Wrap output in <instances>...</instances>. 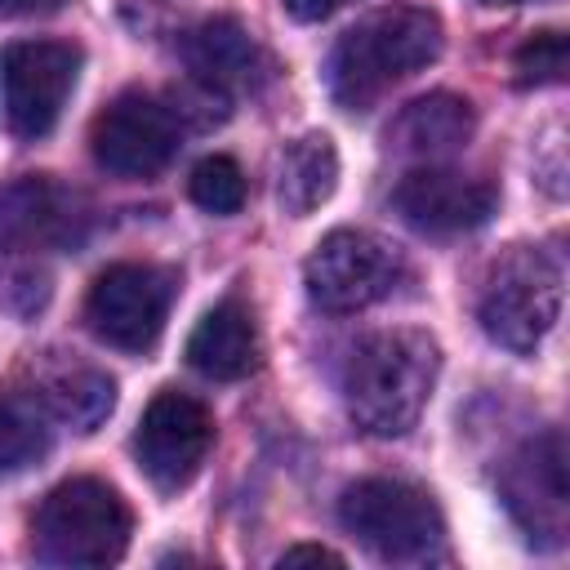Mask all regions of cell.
Returning <instances> with one entry per match:
<instances>
[{
  "label": "cell",
  "mask_w": 570,
  "mask_h": 570,
  "mask_svg": "<svg viewBox=\"0 0 570 570\" xmlns=\"http://www.w3.org/2000/svg\"><path fill=\"white\" fill-rule=\"evenodd\" d=\"M129 503L98 476H71L53 485L31 521L36 557L49 566H116L129 548Z\"/></svg>",
  "instance_id": "3"
},
{
  "label": "cell",
  "mask_w": 570,
  "mask_h": 570,
  "mask_svg": "<svg viewBox=\"0 0 570 570\" xmlns=\"http://www.w3.org/2000/svg\"><path fill=\"white\" fill-rule=\"evenodd\" d=\"M441 370V347L423 330H383L352 347L343 370V401L361 432L370 436H405Z\"/></svg>",
  "instance_id": "2"
},
{
  "label": "cell",
  "mask_w": 570,
  "mask_h": 570,
  "mask_svg": "<svg viewBox=\"0 0 570 570\" xmlns=\"http://www.w3.org/2000/svg\"><path fill=\"white\" fill-rule=\"evenodd\" d=\"M396 214L423 232V236H459V232H476L481 223H490L494 205H499V191L481 178H463L454 169H441V165H423V169H410L396 191Z\"/></svg>",
  "instance_id": "13"
},
{
  "label": "cell",
  "mask_w": 570,
  "mask_h": 570,
  "mask_svg": "<svg viewBox=\"0 0 570 570\" xmlns=\"http://www.w3.org/2000/svg\"><path fill=\"white\" fill-rule=\"evenodd\" d=\"M209 445H214V419H209V410L196 396L178 392V387H165V392L151 396V405L142 410L138 436H134L138 468L160 490L187 485L200 472Z\"/></svg>",
  "instance_id": "12"
},
{
  "label": "cell",
  "mask_w": 570,
  "mask_h": 570,
  "mask_svg": "<svg viewBox=\"0 0 570 570\" xmlns=\"http://www.w3.org/2000/svg\"><path fill=\"white\" fill-rule=\"evenodd\" d=\"M178 138L183 129L169 116V107L129 89L94 116L89 151L116 178H156L178 156Z\"/></svg>",
  "instance_id": "11"
},
{
  "label": "cell",
  "mask_w": 570,
  "mask_h": 570,
  "mask_svg": "<svg viewBox=\"0 0 570 570\" xmlns=\"http://www.w3.org/2000/svg\"><path fill=\"white\" fill-rule=\"evenodd\" d=\"M169 116L178 120V129H214V125H223L227 120V111H232V98H223L218 89H209V85H200V80H183L174 94H169Z\"/></svg>",
  "instance_id": "23"
},
{
  "label": "cell",
  "mask_w": 570,
  "mask_h": 570,
  "mask_svg": "<svg viewBox=\"0 0 570 570\" xmlns=\"http://www.w3.org/2000/svg\"><path fill=\"white\" fill-rule=\"evenodd\" d=\"M53 445L49 414L36 396H0V472L36 468Z\"/></svg>",
  "instance_id": "19"
},
{
  "label": "cell",
  "mask_w": 570,
  "mask_h": 570,
  "mask_svg": "<svg viewBox=\"0 0 570 570\" xmlns=\"http://www.w3.org/2000/svg\"><path fill=\"white\" fill-rule=\"evenodd\" d=\"M566 62H570L566 36H561L557 27L534 31V36L517 49V58H512V67H517V85H557V80L566 76Z\"/></svg>",
  "instance_id": "22"
},
{
  "label": "cell",
  "mask_w": 570,
  "mask_h": 570,
  "mask_svg": "<svg viewBox=\"0 0 570 570\" xmlns=\"http://www.w3.org/2000/svg\"><path fill=\"white\" fill-rule=\"evenodd\" d=\"M481 330L508 352H534L561 316V267L534 245H512L485 276Z\"/></svg>",
  "instance_id": "5"
},
{
  "label": "cell",
  "mask_w": 570,
  "mask_h": 570,
  "mask_svg": "<svg viewBox=\"0 0 570 570\" xmlns=\"http://www.w3.org/2000/svg\"><path fill=\"white\" fill-rule=\"evenodd\" d=\"M80 71V49L62 40H18L0 53V111L18 138H45Z\"/></svg>",
  "instance_id": "7"
},
{
  "label": "cell",
  "mask_w": 570,
  "mask_h": 570,
  "mask_svg": "<svg viewBox=\"0 0 570 570\" xmlns=\"http://www.w3.org/2000/svg\"><path fill=\"white\" fill-rule=\"evenodd\" d=\"M53 294V276L36 254L22 249H0V307L18 321H31L36 312H45Z\"/></svg>",
  "instance_id": "20"
},
{
  "label": "cell",
  "mask_w": 570,
  "mask_h": 570,
  "mask_svg": "<svg viewBox=\"0 0 570 570\" xmlns=\"http://www.w3.org/2000/svg\"><path fill=\"white\" fill-rule=\"evenodd\" d=\"M258 325L254 316L240 307V303H218L209 307L191 338H187V365L205 379H218V383H236L245 374L258 370Z\"/></svg>",
  "instance_id": "16"
},
{
  "label": "cell",
  "mask_w": 570,
  "mask_h": 570,
  "mask_svg": "<svg viewBox=\"0 0 570 570\" xmlns=\"http://www.w3.org/2000/svg\"><path fill=\"white\" fill-rule=\"evenodd\" d=\"M31 396L40 401V410L49 414V423H62V428H76V432L102 428L107 414L116 410V383H111V374H102L94 365H80V361L49 370L36 383Z\"/></svg>",
  "instance_id": "17"
},
{
  "label": "cell",
  "mask_w": 570,
  "mask_h": 570,
  "mask_svg": "<svg viewBox=\"0 0 570 570\" xmlns=\"http://www.w3.org/2000/svg\"><path fill=\"white\" fill-rule=\"evenodd\" d=\"M481 4H521V0H481Z\"/></svg>",
  "instance_id": "27"
},
{
  "label": "cell",
  "mask_w": 570,
  "mask_h": 570,
  "mask_svg": "<svg viewBox=\"0 0 570 570\" xmlns=\"http://www.w3.org/2000/svg\"><path fill=\"white\" fill-rule=\"evenodd\" d=\"M174 303V272L151 263H116L107 267L85 298L89 330L120 347V352H147L156 347Z\"/></svg>",
  "instance_id": "9"
},
{
  "label": "cell",
  "mask_w": 570,
  "mask_h": 570,
  "mask_svg": "<svg viewBox=\"0 0 570 570\" xmlns=\"http://www.w3.org/2000/svg\"><path fill=\"white\" fill-rule=\"evenodd\" d=\"M338 521L379 561L419 566V561H436L445 548V521L432 494L405 481L370 476L347 485L338 499Z\"/></svg>",
  "instance_id": "4"
},
{
  "label": "cell",
  "mask_w": 570,
  "mask_h": 570,
  "mask_svg": "<svg viewBox=\"0 0 570 570\" xmlns=\"http://www.w3.org/2000/svg\"><path fill=\"white\" fill-rule=\"evenodd\" d=\"M298 561H312V566H343V557L334 548H321V543H294L281 552L276 566H298Z\"/></svg>",
  "instance_id": "24"
},
{
  "label": "cell",
  "mask_w": 570,
  "mask_h": 570,
  "mask_svg": "<svg viewBox=\"0 0 570 570\" xmlns=\"http://www.w3.org/2000/svg\"><path fill=\"white\" fill-rule=\"evenodd\" d=\"M499 499L512 512V521L525 530L539 548H561L570 525V499H566V441L557 428L525 441L517 454L499 468Z\"/></svg>",
  "instance_id": "10"
},
{
  "label": "cell",
  "mask_w": 570,
  "mask_h": 570,
  "mask_svg": "<svg viewBox=\"0 0 570 570\" xmlns=\"http://www.w3.org/2000/svg\"><path fill=\"white\" fill-rule=\"evenodd\" d=\"M472 129H476L472 102L459 98V94L436 89V94H423V98L401 107V116L387 129V142H392V151L432 165V160H445V156L463 151Z\"/></svg>",
  "instance_id": "15"
},
{
  "label": "cell",
  "mask_w": 570,
  "mask_h": 570,
  "mask_svg": "<svg viewBox=\"0 0 570 570\" xmlns=\"http://www.w3.org/2000/svg\"><path fill=\"white\" fill-rule=\"evenodd\" d=\"M183 62L191 80L218 89L223 98L258 94L272 76L263 45L236 18H205L200 27H191L183 40Z\"/></svg>",
  "instance_id": "14"
},
{
  "label": "cell",
  "mask_w": 570,
  "mask_h": 570,
  "mask_svg": "<svg viewBox=\"0 0 570 570\" xmlns=\"http://www.w3.org/2000/svg\"><path fill=\"white\" fill-rule=\"evenodd\" d=\"M281 4H285V13L298 18V22H321V18H330L334 9H343L347 0H281Z\"/></svg>",
  "instance_id": "25"
},
{
  "label": "cell",
  "mask_w": 570,
  "mask_h": 570,
  "mask_svg": "<svg viewBox=\"0 0 570 570\" xmlns=\"http://www.w3.org/2000/svg\"><path fill=\"white\" fill-rule=\"evenodd\" d=\"M307 294L321 312H361L387 298L401 281V254L361 227H338L316 240L303 267Z\"/></svg>",
  "instance_id": "6"
},
{
  "label": "cell",
  "mask_w": 570,
  "mask_h": 570,
  "mask_svg": "<svg viewBox=\"0 0 570 570\" xmlns=\"http://www.w3.org/2000/svg\"><path fill=\"white\" fill-rule=\"evenodd\" d=\"M334 187H338V151L325 134H303L298 142L285 147L276 169V200L285 214L307 218L334 196Z\"/></svg>",
  "instance_id": "18"
},
{
  "label": "cell",
  "mask_w": 570,
  "mask_h": 570,
  "mask_svg": "<svg viewBox=\"0 0 570 570\" xmlns=\"http://www.w3.org/2000/svg\"><path fill=\"white\" fill-rule=\"evenodd\" d=\"M94 232V200L53 174H22L0 187V249H80Z\"/></svg>",
  "instance_id": "8"
},
{
  "label": "cell",
  "mask_w": 570,
  "mask_h": 570,
  "mask_svg": "<svg viewBox=\"0 0 570 570\" xmlns=\"http://www.w3.org/2000/svg\"><path fill=\"white\" fill-rule=\"evenodd\" d=\"M187 191L205 214H236L245 205V174L232 156H205L191 169Z\"/></svg>",
  "instance_id": "21"
},
{
  "label": "cell",
  "mask_w": 570,
  "mask_h": 570,
  "mask_svg": "<svg viewBox=\"0 0 570 570\" xmlns=\"http://www.w3.org/2000/svg\"><path fill=\"white\" fill-rule=\"evenodd\" d=\"M445 27L423 4H383L347 27L330 53L325 80L343 111H370L392 85L436 62Z\"/></svg>",
  "instance_id": "1"
},
{
  "label": "cell",
  "mask_w": 570,
  "mask_h": 570,
  "mask_svg": "<svg viewBox=\"0 0 570 570\" xmlns=\"http://www.w3.org/2000/svg\"><path fill=\"white\" fill-rule=\"evenodd\" d=\"M67 0H0V18H31V13H53Z\"/></svg>",
  "instance_id": "26"
}]
</instances>
